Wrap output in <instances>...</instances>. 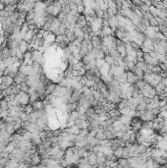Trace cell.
I'll list each match as a JSON object with an SVG mask.
<instances>
[{
  "label": "cell",
  "mask_w": 167,
  "mask_h": 168,
  "mask_svg": "<svg viewBox=\"0 0 167 168\" xmlns=\"http://www.w3.org/2000/svg\"><path fill=\"white\" fill-rule=\"evenodd\" d=\"M24 111H25L27 114L31 115V114L33 113V111H35V110H33V108L32 104H29V105H27L25 108H24Z\"/></svg>",
  "instance_id": "f546056e"
},
{
  "label": "cell",
  "mask_w": 167,
  "mask_h": 168,
  "mask_svg": "<svg viewBox=\"0 0 167 168\" xmlns=\"http://www.w3.org/2000/svg\"><path fill=\"white\" fill-rule=\"evenodd\" d=\"M56 84L54 83H50L48 85L45 86V96H50V94H53L55 88H56Z\"/></svg>",
  "instance_id": "4fadbf2b"
},
{
  "label": "cell",
  "mask_w": 167,
  "mask_h": 168,
  "mask_svg": "<svg viewBox=\"0 0 167 168\" xmlns=\"http://www.w3.org/2000/svg\"><path fill=\"white\" fill-rule=\"evenodd\" d=\"M99 141L97 140L95 137H92L90 136L88 139H86V145H88V147H90V149H94V147H96L97 145H99Z\"/></svg>",
  "instance_id": "8992f818"
},
{
  "label": "cell",
  "mask_w": 167,
  "mask_h": 168,
  "mask_svg": "<svg viewBox=\"0 0 167 168\" xmlns=\"http://www.w3.org/2000/svg\"><path fill=\"white\" fill-rule=\"evenodd\" d=\"M32 106L35 111H42V110H45V104H44V101L37 100L35 102L32 103Z\"/></svg>",
  "instance_id": "9c48e42d"
},
{
  "label": "cell",
  "mask_w": 167,
  "mask_h": 168,
  "mask_svg": "<svg viewBox=\"0 0 167 168\" xmlns=\"http://www.w3.org/2000/svg\"><path fill=\"white\" fill-rule=\"evenodd\" d=\"M78 168H92V165L88 162L86 158H81L79 161V163L77 164Z\"/></svg>",
  "instance_id": "9a60e30c"
},
{
  "label": "cell",
  "mask_w": 167,
  "mask_h": 168,
  "mask_svg": "<svg viewBox=\"0 0 167 168\" xmlns=\"http://www.w3.org/2000/svg\"><path fill=\"white\" fill-rule=\"evenodd\" d=\"M23 128L27 132L31 133V134H33V133H39L37 129V124H33L32 122H30V121L23 123Z\"/></svg>",
  "instance_id": "5b68a950"
},
{
  "label": "cell",
  "mask_w": 167,
  "mask_h": 168,
  "mask_svg": "<svg viewBox=\"0 0 167 168\" xmlns=\"http://www.w3.org/2000/svg\"><path fill=\"white\" fill-rule=\"evenodd\" d=\"M79 107V104L78 102H69L68 104H66V111L68 113H71L73 111H76Z\"/></svg>",
  "instance_id": "5bb4252c"
},
{
  "label": "cell",
  "mask_w": 167,
  "mask_h": 168,
  "mask_svg": "<svg viewBox=\"0 0 167 168\" xmlns=\"http://www.w3.org/2000/svg\"><path fill=\"white\" fill-rule=\"evenodd\" d=\"M154 118H155V116L151 113V111L148 110V111H146V113L142 115L141 120L142 121V122H152Z\"/></svg>",
  "instance_id": "8fae6325"
},
{
  "label": "cell",
  "mask_w": 167,
  "mask_h": 168,
  "mask_svg": "<svg viewBox=\"0 0 167 168\" xmlns=\"http://www.w3.org/2000/svg\"><path fill=\"white\" fill-rule=\"evenodd\" d=\"M116 50L118 51V53H119L120 57H121L122 59L125 58V57L127 56V52H126V47H125V44H122V45L118 46V47H116Z\"/></svg>",
  "instance_id": "ac0fdd59"
},
{
  "label": "cell",
  "mask_w": 167,
  "mask_h": 168,
  "mask_svg": "<svg viewBox=\"0 0 167 168\" xmlns=\"http://www.w3.org/2000/svg\"><path fill=\"white\" fill-rule=\"evenodd\" d=\"M1 112H2V110L0 109V120H1Z\"/></svg>",
  "instance_id": "d6a6232c"
},
{
  "label": "cell",
  "mask_w": 167,
  "mask_h": 168,
  "mask_svg": "<svg viewBox=\"0 0 167 168\" xmlns=\"http://www.w3.org/2000/svg\"><path fill=\"white\" fill-rule=\"evenodd\" d=\"M138 82V78L133 72L127 71V85H136Z\"/></svg>",
  "instance_id": "52a82bcc"
},
{
  "label": "cell",
  "mask_w": 167,
  "mask_h": 168,
  "mask_svg": "<svg viewBox=\"0 0 167 168\" xmlns=\"http://www.w3.org/2000/svg\"><path fill=\"white\" fill-rule=\"evenodd\" d=\"M136 67H138V68H140L141 70H142V71H144V73L146 72V70H148V65H146V64L144 63V61L137 62V63H136Z\"/></svg>",
  "instance_id": "4316f807"
},
{
  "label": "cell",
  "mask_w": 167,
  "mask_h": 168,
  "mask_svg": "<svg viewBox=\"0 0 167 168\" xmlns=\"http://www.w3.org/2000/svg\"><path fill=\"white\" fill-rule=\"evenodd\" d=\"M148 85V84H146V82L144 81V80H139V81L137 82V83H136V87H137L138 88H139V90L140 92H141L142 90H144V88H146V86Z\"/></svg>",
  "instance_id": "484cf974"
},
{
  "label": "cell",
  "mask_w": 167,
  "mask_h": 168,
  "mask_svg": "<svg viewBox=\"0 0 167 168\" xmlns=\"http://www.w3.org/2000/svg\"><path fill=\"white\" fill-rule=\"evenodd\" d=\"M15 99H16V101L18 102V104L21 105V106H23V107H26L27 105L31 104L29 94H25V92H20L19 94H18L17 96H15Z\"/></svg>",
  "instance_id": "6da1fadb"
},
{
  "label": "cell",
  "mask_w": 167,
  "mask_h": 168,
  "mask_svg": "<svg viewBox=\"0 0 167 168\" xmlns=\"http://www.w3.org/2000/svg\"><path fill=\"white\" fill-rule=\"evenodd\" d=\"M0 109H1L2 111H5V110H9L8 102H7V100H6L5 98L2 99V100L0 101Z\"/></svg>",
  "instance_id": "83f0119b"
},
{
  "label": "cell",
  "mask_w": 167,
  "mask_h": 168,
  "mask_svg": "<svg viewBox=\"0 0 167 168\" xmlns=\"http://www.w3.org/2000/svg\"><path fill=\"white\" fill-rule=\"evenodd\" d=\"M19 117L20 119H21L22 123H26V122H29V121L31 120V116L29 114H27L25 111H20L19 112Z\"/></svg>",
  "instance_id": "e0dca14e"
},
{
  "label": "cell",
  "mask_w": 167,
  "mask_h": 168,
  "mask_svg": "<svg viewBox=\"0 0 167 168\" xmlns=\"http://www.w3.org/2000/svg\"><path fill=\"white\" fill-rule=\"evenodd\" d=\"M2 83L6 86V87H12L14 85V78H11L9 76H4L2 78Z\"/></svg>",
  "instance_id": "2e32d148"
},
{
  "label": "cell",
  "mask_w": 167,
  "mask_h": 168,
  "mask_svg": "<svg viewBox=\"0 0 167 168\" xmlns=\"http://www.w3.org/2000/svg\"><path fill=\"white\" fill-rule=\"evenodd\" d=\"M18 88H19L20 92H25V94H28L29 90H30V87H29V85L27 84V82H23V83L21 84V85L18 86Z\"/></svg>",
  "instance_id": "603a6c76"
},
{
  "label": "cell",
  "mask_w": 167,
  "mask_h": 168,
  "mask_svg": "<svg viewBox=\"0 0 167 168\" xmlns=\"http://www.w3.org/2000/svg\"><path fill=\"white\" fill-rule=\"evenodd\" d=\"M20 165V163L18 161L14 160V159H9L8 162L6 163L5 168H17Z\"/></svg>",
  "instance_id": "7402d4cb"
},
{
  "label": "cell",
  "mask_w": 167,
  "mask_h": 168,
  "mask_svg": "<svg viewBox=\"0 0 167 168\" xmlns=\"http://www.w3.org/2000/svg\"><path fill=\"white\" fill-rule=\"evenodd\" d=\"M14 124L15 123H13V124H6V126H5L6 132H7L9 135H11V136H13V135L16 134V130H15V128H14Z\"/></svg>",
  "instance_id": "d6986e66"
},
{
  "label": "cell",
  "mask_w": 167,
  "mask_h": 168,
  "mask_svg": "<svg viewBox=\"0 0 167 168\" xmlns=\"http://www.w3.org/2000/svg\"><path fill=\"white\" fill-rule=\"evenodd\" d=\"M77 111L79 112L80 115H84V114H86V108H84V107H81V106H79V107H78V109H77Z\"/></svg>",
  "instance_id": "4dcf8cb0"
},
{
  "label": "cell",
  "mask_w": 167,
  "mask_h": 168,
  "mask_svg": "<svg viewBox=\"0 0 167 168\" xmlns=\"http://www.w3.org/2000/svg\"><path fill=\"white\" fill-rule=\"evenodd\" d=\"M26 154V151H24V150L18 149L16 147L14 150H13V152L11 154H9V158L10 159H14V160L18 161V162H20V161L23 159V157L25 156Z\"/></svg>",
  "instance_id": "7a4b0ae2"
},
{
  "label": "cell",
  "mask_w": 167,
  "mask_h": 168,
  "mask_svg": "<svg viewBox=\"0 0 167 168\" xmlns=\"http://www.w3.org/2000/svg\"><path fill=\"white\" fill-rule=\"evenodd\" d=\"M129 168H133V167H129Z\"/></svg>",
  "instance_id": "836d02e7"
},
{
  "label": "cell",
  "mask_w": 167,
  "mask_h": 168,
  "mask_svg": "<svg viewBox=\"0 0 167 168\" xmlns=\"http://www.w3.org/2000/svg\"><path fill=\"white\" fill-rule=\"evenodd\" d=\"M133 73L136 75V76H137V78H138V81H139V80H144V71L141 70V69H140V68L136 67L135 69H134Z\"/></svg>",
  "instance_id": "ffe728a7"
},
{
  "label": "cell",
  "mask_w": 167,
  "mask_h": 168,
  "mask_svg": "<svg viewBox=\"0 0 167 168\" xmlns=\"http://www.w3.org/2000/svg\"><path fill=\"white\" fill-rule=\"evenodd\" d=\"M9 116V110H5V111H2L1 112V119L4 120L5 118H7Z\"/></svg>",
  "instance_id": "1f68e13d"
},
{
  "label": "cell",
  "mask_w": 167,
  "mask_h": 168,
  "mask_svg": "<svg viewBox=\"0 0 167 168\" xmlns=\"http://www.w3.org/2000/svg\"><path fill=\"white\" fill-rule=\"evenodd\" d=\"M123 152H124V147H117V149H115L113 150V154H114L118 159L123 157Z\"/></svg>",
  "instance_id": "cb8c5ba5"
},
{
  "label": "cell",
  "mask_w": 167,
  "mask_h": 168,
  "mask_svg": "<svg viewBox=\"0 0 167 168\" xmlns=\"http://www.w3.org/2000/svg\"><path fill=\"white\" fill-rule=\"evenodd\" d=\"M41 162H42L41 155L37 151H35L32 155V158H31V165H32V167H37L39 164H41Z\"/></svg>",
  "instance_id": "277c9868"
},
{
  "label": "cell",
  "mask_w": 167,
  "mask_h": 168,
  "mask_svg": "<svg viewBox=\"0 0 167 168\" xmlns=\"http://www.w3.org/2000/svg\"><path fill=\"white\" fill-rule=\"evenodd\" d=\"M86 117H88V119L92 118L93 115H95L94 108H92V107H90V108H88V109H86Z\"/></svg>",
  "instance_id": "f1b7e54d"
},
{
  "label": "cell",
  "mask_w": 167,
  "mask_h": 168,
  "mask_svg": "<svg viewBox=\"0 0 167 168\" xmlns=\"http://www.w3.org/2000/svg\"><path fill=\"white\" fill-rule=\"evenodd\" d=\"M78 104H79V106H81V107L86 108V109H88V108H90V100H88V99L86 98V96H84L83 94H82L81 98H80L79 101H78Z\"/></svg>",
  "instance_id": "30bf717a"
},
{
  "label": "cell",
  "mask_w": 167,
  "mask_h": 168,
  "mask_svg": "<svg viewBox=\"0 0 167 168\" xmlns=\"http://www.w3.org/2000/svg\"><path fill=\"white\" fill-rule=\"evenodd\" d=\"M75 125L77 126L80 130H88V120H84V119H78V120L75 122Z\"/></svg>",
  "instance_id": "ba28073f"
},
{
  "label": "cell",
  "mask_w": 167,
  "mask_h": 168,
  "mask_svg": "<svg viewBox=\"0 0 167 168\" xmlns=\"http://www.w3.org/2000/svg\"><path fill=\"white\" fill-rule=\"evenodd\" d=\"M69 90L68 88H65V87H61V86L57 85L56 86V88H55L54 92H53V96H54L55 98H61V97L64 96V94H66L67 92Z\"/></svg>",
  "instance_id": "3957f363"
},
{
  "label": "cell",
  "mask_w": 167,
  "mask_h": 168,
  "mask_svg": "<svg viewBox=\"0 0 167 168\" xmlns=\"http://www.w3.org/2000/svg\"><path fill=\"white\" fill-rule=\"evenodd\" d=\"M19 49L21 50L22 52L25 54L26 52H28V51H30L29 50V43L28 42H26L25 41H21L19 44Z\"/></svg>",
  "instance_id": "44dd1931"
},
{
  "label": "cell",
  "mask_w": 167,
  "mask_h": 168,
  "mask_svg": "<svg viewBox=\"0 0 167 168\" xmlns=\"http://www.w3.org/2000/svg\"><path fill=\"white\" fill-rule=\"evenodd\" d=\"M2 96H3L4 98H8V97H11L13 96V92H12V88L9 87L7 88H5V90L2 92Z\"/></svg>",
  "instance_id": "d4e9b609"
},
{
  "label": "cell",
  "mask_w": 167,
  "mask_h": 168,
  "mask_svg": "<svg viewBox=\"0 0 167 168\" xmlns=\"http://www.w3.org/2000/svg\"><path fill=\"white\" fill-rule=\"evenodd\" d=\"M96 159H97V154L94 153L93 151L90 152V154H88V156L86 157V160H88V162L90 163L92 166H94V165H97L96 164Z\"/></svg>",
  "instance_id": "7c38bea8"
}]
</instances>
